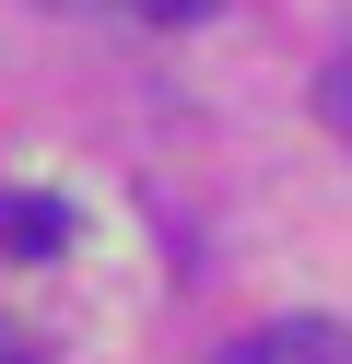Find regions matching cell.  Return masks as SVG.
<instances>
[{
    "label": "cell",
    "instance_id": "5",
    "mask_svg": "<svg viewBox=\"0 0 352 364\" xmlns=\"http://www.w3.org/2000/svg\"><path fill=\"white\" fill-rule=\"evenodd\" d=\"M0 364H36V353H23V329H0Z\"/></svg>",
    "mask_w": 352,
    "mask_h": 364
},
{
    "label": "cell",
    "instance_id": "1",
    "mask_svg": "<svg viewBox=\"0 0 352 364\" xmlns=\"http://www.w3.org/2000/svg\"><path fill=\"white\" fill-rule=\"evenodd\" d=\"M223 364H352V329L341 317H270V329L223 341Z\"/></svg>",
    "mask_w": 352,
    "mask_h": 364
},
{
    "label": "cell",
    "instance_id": "2",
    "mask_svg": "<svg viewBox=\"0 0 352 364\" xmlns=\"http://www.w3.org/2000/svg\"><path fill=\"white\" fill-rule=\"evenodd\" d=\"M0 247H12V259H59L70 212H59V200H0Z\"/></svg>",
    "mask_w": 352,
    "mask_h": 364
},
{
    "label": "cell",
    "instance_id": "3",
    "mask_svg": "<svg viewBox=\"0 0 352 364\" xmlns=\"http://www.w3.org/2000/svg\"><path fill=\"white\" fill-rule=\"evenodd\" d=\"M317 118L352 141V59H329V71H317Z\"/></svg>",
    "mask_w": 352,
    "mask_h": 364
},
{
    "label": "cell",
    "instance_id": "4",
    "mask_svg": "<svg viewBox=\"0 0 352 364\" xmlns=\"http://www.w3.org/2000/svg\"><path fill=\"white\" fill-rule=\"evenodd\" d=\"M129 12H153V24H200L211 0H129Z\"/></svg>",
    "mask_w": 352,
    "mask_h": 364
}]
</instances>
